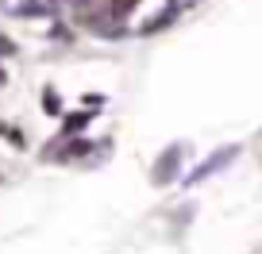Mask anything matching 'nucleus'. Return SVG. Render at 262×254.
I'll use <instances>...</instances> for the list:
<instances>
[{
	"instance_id": "f257e3e1",
	"label": "nucleus",
	"mask_w": 262,
	"mask_h": 254,
	"mask_svg": "<svg viewBox=\"0 0 262 254\" xmlns=\"http://www.w3.org/2000/svg\"><path fill=\"white\" fill-rule=\"evenodd\" d=\"M239 150H243L239 143H224V147H216L212 154H208V158H201V162H196L193 170H189L185 177H181V185H185V189H193V185H201V181H208V177H216V173H224V170H228V166L239 158Z\"/></svg>"
},
{
	"instance_id": "f03ea898",
	"label": "nucleus",
	"mask_w": 262,
	"mask_h": 254,
	"mask_svg": "<svg viewBox=\"0 0 262 254\" xmlns=\"http://www.w3.org/2000/svg\"><path fill=\"white\" fill-rule=\"evenodd\" d=\"M185 158H189V143H170V147L155 158V166H150V185L166 189V185H173V181H181Z\"/></svg>"
},
{
	"instance_id": "7ed1b4c3",
	"label": "nucleus",
	"mask_w": 262,
	"mask_h": 254,
	"mask_svg": "<svg viewBox=\"0 0 262 254\" xmlns=\"http://www.w3.org/2000/svg\"><path fill=\"white\" fill-rule=\"evenodd\" d=\"M4 8L16 19H58L62 4L58 0H16V4H4Z\"/></svg>"
},
{
	"instance_id": "20e7f679",
	"label": "nucleus",
	"mask_w": 262,
	"mask_h": 254,
	"mask_svg": "<svg viewBox=\"0 0 262 254\" xmlns=\"http://www.w3.org/2000/svg\"><path fill=\"white\" fill-rule=\"evenodd\" d=\"M181 12H185V4H181V0H170V4H166L155 19H147V24L139 27V35H158V31H166L170 24H178V19H181Z\"/></svg>"
},
{
	"instance_id": "39448f33",
	"label": "nucleus",
	"mask_w": 262,
	"mask_h": 254,
	"mask_svg": "<svg viewBox=\"0 0 262 254\" xmlns=\"http://www.w3.org/2000/svg\"><path fill=\"white\" fill-rule=\"evenodd\" d=\"M93 120H97V112H89V108H81V112H66V116H62V127H58V135H62V139H74V135H81Z\"/></svg>"
},
{
	"instance_id": "423d86ee",
	"label": "nucleus",
	"mask_w": 262,
	"mask_h": 254,
	"mask_svg": "<svg viewBox=\"0 0 262 254\" xmlns=\"http://www.w3.org/2000/svg\"><path fill=\"white\" fill-rule=\"evenodd\" d=\"M104 4H108V16H112V19H116V24H123V19H127V16H131V12L139 8L143 0H104Z\"/></svg>"
},
{
	"instance_id": "0eeeda50",
	"label": "nucleus",
	"mask_w": 262,
	"mask_h": 254,
	"mask_svg": "<svg viewBox=\"0 0 262 254\" xmlns=\"http://www.w3.org/2000/svg\"><path fill=\"white\" fill-rule=\"evenodd\" d=\"M42 112L54 116V120H58V116H66V112H62V97H58L54 85H47V89H42Z\"/></svg>"
},
{
	"instance_id": "6e6552de",
	"label": "nucleus",
	"mask_w": 262,
	"mask_h": 254,
	"mask_svg": "<svg viewBox=\"0 0 262 254\" xmlns=\"http://www.w3.org/2000/svg\"><path fill=\"white\" fill-rule=\"evenodd\" d=\"M0 135H4V139L12 143V147H19L24 150L27 147V139H24V131H19V127H12V123H0Z\"/></svg>"
},
{
	"instance_id": "1a4fd4ad",
	"label": "nucleus",
	"mask_w": 262,
	"mask_h": 254,
	"mask_svg": "<svg viewBox=\"0 0 262 254\" xmlns=\"http://www.w3.org/2000/svg\"><path fill=\"white\" fill-rule=\"evenodd\" d=\"M50 39H54V42H62V47H70V42H74V31H70V27H66L62 19H54V27H50Z\"/></svg>"
},
{
	"instance_id": "9d476101",
	"label": "nucleus",
	"mask_w": 262,
	"mask_h": 254,
	"mask_svg": "<svg viewBox=\"0 0 262 254\" xmlns=\"http://www.w3.org/2000/svg\"><path fill=\"white\" fill-rule=\"evenodd\" d=\"M81 104L89 108V112H100V108H104V97H100V93H93V97L85 93V97H81Z\"/></svg>"
},
{
	"instance_id": "9b49d317",
	"label": "nucleus",
	"mask_w": 262,
	"mask_h": 254,
	"mask_svg": "<svg viewBox=\"0 0 262 254\" xmlns=\"http://www.w3.org/2000/svg\"><path fill=\"white\" fill-rule=\"evenodd\" d=\"M193 212H196V208H193V204H185V208H178V212H173V223H178V227H185V223H189V220H193Z\"/></svg>"
},
{
	"instance_id": "f8f14e48",
	"label": "nucleus",
	"mask_w": 262,
	"mask_h": 254,
	"mask_svg": "<svg viewBox=\"0 0 262 254\" xmlns=\"http://www.w3.org/2000/svg\"><path fill=\"white\" fill-rule=\"evenodd\" d=\"M16 50H19V47H16V42H12L8 35H4V31H0V58H12Z\"/></svg>"
},
{
	"instance_id": "ddd939ff",
	"label": "nucleus",
	"mask_w": 262,
	"mask_h": 254,
	"mask_svg": "<svg viewBox=\"0 0 262 254\" xmlns=\"http://www.w3.org/2000/svg\"><path fill=\"white\" fill-rule=\"evenodd\" d=\"M58 4H62V8H66V4H70V8H81L85 0H58Z\"/></svg>"
},
{
	"instance_id": "4468645a",
	"label": "nucleus",
	"mask_w": 262,
	"mask_h": 254,
	"mask_svg": "<svg viewBox=\"0 0 262 254\" xmlns=\"http://www.w3.org/2000/svg\"><path fill=\"white\" fill-rule=\"evenodd\" d=\"M0 85H8V70H4V62H0Z\"/></svg>"
},
{
	"instance_id": "2eb2a0df",
	"label": "nucleus",
	"mask_w": 262,
	"mask_h": 254,
	"mask_svg": "<svg viewBox=\"0 0 262 254\" xmlns=\"http://www.w3.org/2000/svg\"><path fill=\"white\" fill-rule=\"evenodd\" d=\"M181 4H185V8H189V4H196V0H181Z\"/></svg>"
}]
</instances>
